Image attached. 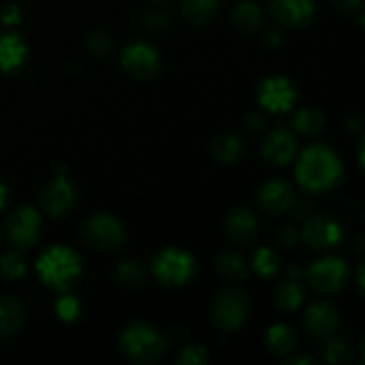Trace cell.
Returning <instances> with one entry per match:
<instances>
[{
	"label": "cell",
	"instance_id": "cell-15",
	"mask_svg": "<svg viewBox=\"0 0 365 365\" xmlns=\"http://www.w3.org/2000/svg\"><path fill=\"white\" fill-rule=\"evenodd\" d=\"M267 14L280 29H303L316 16L314 0H267Z\"/></svg>",
	"mask_w": 365,
	"mask_h": 365
},
{
	"label": "cell",
	"instance_id": "cell-46",
	"mask_svg": "<svg viewBox=\"0 0 365 365\" xmlns=\"http://www.w3.org/2000/svg\"><path fill=\"white\" fill-rule=\"evenodd\" d=\"M346 127H348L351 132H360L362 130V120H359V118H349Z\"/></svg>",
	"mask_w": 365,
	"mask_h": 365
},
{
	"label": "cell",
	"instance_id": "cell-1",
	"mask_svg": "<svg viewBox=\"0 0 365 365\" xmlns=\"http://www.w3.org/2000/svg\"><path fill=\"white\" fill-rule=\"evenodd\" d=\"M294 180L307 195H324L334 191L344 180V163L331 146L312 143L298 152Z\"/></svg>",
	"mask_w": 365,
	"mask_h": 365
},
{
	"label": "cell",
	"instance_id": "cell-41",
	"mask_svg": "<svg viewBox=\"0 0 365 365\" xmlns=\"http://www.w3.org/2000/svg\"><path fill=\"white\" fill-rule=\"evenodd\" d=\"M282 364L285 365H314L316 364V359L310 355H307V353H291V355H287L285 359H282Z\"/></svg>",
	"mask_w": 365,
	"mask_h": 365
},
{
	"label": "cell",
	"instance_id": "cell-21",
	"mask_svg": "<svg viewBox=\"0 0 365 365\" xmlns=\"http://www.w3.org/2000/svg\"><path fill=\"white\" fill-rule=\"evenodd\" d=\"M230 20L237 31L245 34H255L266 24V11L253 0H241L232 7Z\"/></svg>",
	"mask_w": 365,
	"mask_h": 365
},
{
	"label": "cell",
	"instance_id": "cell-18",
	"mask_svg": "<svg viewBox=\"0 0 365 365\" xmlns=\"http://www.w3.org/2000/svg\"><path fill=\"white\" fill-rule=\"evenodd\" d=\"M29 63V43L14 29L0 31V73L18 75Z\"/></svg>",
	"mask_w": 365,
	"mask_h": 365
},
{
	"label": "cell",
	"instance_id": "cell-43",
	"mask_svg": "<svg viewBox=\"0 0 365 365\" xmlns=\"http://www.w3.org/2000/svg\"><path fill=\"white\" fill-rule=\"evenodd\" d=\"M285 278H298V280H305V269L299 264H289L284 269Z\"/></svg>",
	"mask_w": 365,
	"mask_h": 365
},
{
	"label": "cell",
	"instance_id": "cell-42",
	"mask_svg": "<svg viewBox=\"0 0 365 365\" xmlns=\"http://www.w3.org/2000/svg\"><path fill=\"white\" fill-rule=\"evenodd\" d=\"M11 202V189L4 178H0V212L7 209Z\"/></svg>",
	"mask_w": 365,
	"mask_h": 365
},
{
	"label": "cell",
	"instance_id": "cell-16",
	"mask_svg": "<svg viewBox=\"0 0 365 365\" xmlns=\"http://www.w3.org/2000/svg\"><path fill=\"white\" fill-rule=\"evenodd\" d=\"M302 323L307 334L321 339V341H327L337 334L339 327H341V312L331 302L316 299L307 305Z\"/></svg>",
	"mask_w": 365,
	"mask_h": 365
},
{
	"label": "cell",
	"instance_id": "cell-38",
	"mask_svg": "<svg viewBox=\"0 0 365 365\" xmlns=\"http://www.w3.org/2000/svg\"><path fill=\"white\" fill-rule=\"evenodd\" d=\"M267 116L264 113H252L248 118L245 120V128L248 134H262V132L267 130Z\"/></svg>",
	"mask_w": 365,
	"mask_h": 365
},
{
	"label": "cell",
	"instance_id": "cell-51",
	"mask_svg": "<svg viewBox=\"0 0 365 365\" xmlns=\"http://www.w3.org/2000/svg\"><path fill=\"white\" fill-rule=\"evenodd\" d=\"M0 245H2V232H0Z\"/></svg>",
	"mask_w": 365,
	"mask_h": 365
},
{
	"label": "cell",
	"instance_id": "cell-8",
	"mask_svg": "<svg viewBox=\"0 0 365 365\" xmlns=\"http://www.w3.org/2000/svg\"><path fill=\"white\" fill-rule=\"evenodd\" d=\"M6 241L14 250H31L43 234V214L34 205H18L6 216L2 230Z\"/></svg>",
	"mask_w": 365,
	"mask_h": 365
},
{
	"label": "cell",
	"instance_id": "cell-10",
	"mask_svg": "<svg viewBox=\"0 0 365 365\" xmlns=\"http://www.w3.org/2000/svg\"><path fill=\"white\" fill-rule=\"evenodd\" d=\"M120 66L130 78L139 82L153 81L163 70V56L146 41H130L120 50Z\"/></svg>",
	"mask_w": 365,
	"mask_h": 365
},
{
	"label": "cell",
	"instance_id": "cell-6",
	"mask_svg": "<svg viewBox=\"0 0 365 365\" xmlns=\"http://www.w3.org/2000/svg\"><path fill=\"white\" fill-rule=\"evenodd\" d=\"M81 239L96 252H116L127 241L123 221L110 212H95L81 225Z\"/></svg>",
	"mask_w": 365,
	"mask_h": 365
},
{
	"label": "cell",
	"instance_id": "cell-7",
	"mask_svg": "<svg viewBox=\"0 0 365 365\" xmlns=\"http://www.w3.org/2000/svg\"><path fill=\"white\" fill-rule=\"evenodd\" d=\"M351 271L342 257L324 253L305 269V280L321 296H337L348 287Z\"/></svg>",
	"mask_w": 365,
	"mask_h": 365
},
{
	"label": "cell",
	"instance_id": "cell-13",
	"mask_svg": "<svg viewBox=\"0 0 365 365\" xmlns=\"http://www.w3.org/2000/svg\"><path fill=\"white\" fill-rule=\"evenodd\" d=\"M298 139L289 127L273 128L260 146V157L271 168L291 166L298 157Z\"/></svg>",
	"mask_w": 365,
	"mask_h": 365
},
{
	"label": "cell",
	"instance_id": "cell-30",
	"mask_svg": "<svg viewBox=\"0 0 365 365\" xmlns=\"http://www.w3.org/2000/svg\"><path fill=\"white\" fill-rule=\"evenodd\" d=\"M327 346L323 349V356L328 364L344 365L355 360V349L342 339H327Z\"/></svg>",
	"mask_w": 365,
	"mask_h": 365
},
{
	"label": "cell",
	"instance_id": "cell-20",
	"mask_svg": "<svg viewBox=\"0 0 365 365\" xmlns=\"http://www.w3.org/2000/svg\"><path fill=\"white\" fill-rule=\"evenodd\" d=\"M216 273L228 284H245L250 278V264L245 257L235 250H223L214 260Z\"/></svg>",
	"mask_w": 365,
	"mask_h": 365
},
{
	"label": "cell",
	"instance_id": "cell-3",
	"mask_svg": "<svg viewBox=\"0 0 365 365\" xmlns=\"http://www.w3.org/2000/svg\"><path fill=\"white\" fill-rule=\"evenodd\" d=\"M121 355L132 364L152 365L163 360L168 349V339L152 323L143 319L130 321L118 337Z\"/></svg>",
	"mask_w": 365,
	"mask_h": 365
},
{
	"label": "cell",
	"instance_id": "cell-37",
	"mask_svg": "<svg viewBox=\"0 0 365 365\" xmlns=\"http://www.w3.org/2000/svg\"><path fill=\"white\" fill-rule=\"evenodd\" d=\"M287 214L296 223H303L307 217L314 214V203L309 198H296L294 205L291 207V210Z\"/></svg>",
	"mask_w": 365,
	"mask_h": 365
},
{
	"label": "cell",
	"instance_id": "cell-36",
	"mask_svg": "<svg viewBox=\"0 0 365 365\" xmlns=\"http://www.w3.org/2000/svg\"><path fill=\"white\" fill-rule=\"evenodd\" d=\"M24 20V13H21L20 6L16 4H2L0 6V25L6 29H16Z\"/></svg>",
	"mask_w": 365,
	"mask_h": 365
},
{
	"label": "cell",
	"instance_id": "cell-5",
	"mask_svg": "<svg viewBox=\"0 0 365 365\" xmlns=\"http://www.w3.org/2000/svg\"><path fill=\"white\" fill-rule=\"evenodd\" d=\"M210 321L220 331H237L250 316V299L242 289L228 285L220 289L210 302Z\"/></svg>",
	"mask_w": 365,
	"mask_h": 365
},
{
	"label": "cell",
	"instance_id": "cell-33",
	"mask_svg": "<svg viewBox=\"0 0 365 365\" xmlns=\"http://www.w3.org/2000/svg\"><path fill=\"white\" fill-rule=\"evenodd\" d=\"M210 362V355L207 348L198 342L187 344L177 353V364L178 365H205Z\"/></svg>",
	"mask_w": 365,
	"mask_h": 365
},
{
	"label": "cell",
	"instance_id": "cell-9",
	"mask_svg": "<svg viewBox=\"0 0 365 365\" xmlns=\"http://www.w3.org/2000/svg\"><path fill=\"white\" fill-rule=\"evenodd\" d=\"M302 242L317 253L337 250L346 239V228L330 214H312L302 223Z\"/></svg>",
	"mask_w": 365,
	"mask_h": 365
},
{
	"label": "cell",
	"instance_id": "cell-19",
	"mask_svg": "<svg viewBox=\"0 0 365 365\" xmlns=\"http://www.w3.org/2000/svg\"><path fill=\"white\" fill-rule=\"evenodd\" d=\"M246 150H248V146H246L245 139L237 134H232V132L216 135L209 146L212 159L223 166H232V164L239 163L246 155Z\"/></svg>",
	"mask_w": 365,
	"mask_h": 365
},
{
	"label": "cell",
	"instance_id": "cell-22",
	"mask_svg": "<svg viewBox=\"0 0 365 365\" xmlns=\"http://www.w3.org/2000/svg\"><path fill=\"white\" fill-rule=\"evenodd\" d=\"M25 323L24 305L11 294L0 296V339L7 341L20 334Z\"/></svg>",
	"mask_w": 365,
	"mask_h": 365
},
{
	"label": "cell",
	"instance_id": "cell-40",
	"mask_svg": "<svg viewBox=\"0 0 365 365\" xmlns=\"http://www.w3.org/2000/svg\"><path fill=\"white\" fill-rule=\"evenodd\" d=\"M284 43V34L280 32V27L278 29H267L262 36V45L266 48H278V46Z\"/></svg>",
	"mask_w": 365,
	"mask_h": 365
},
{
	"label": "cell",
	"instance_id": "cell-32",
	"mask_svg": "<svg viewBox=\"0 0 365 365\" xmlns=\"http://www.w3.org/2000/svg\"><path fill=\"white\" fill-rule=\"evenodd\" d=\"M56 314L63 323H75L82 314L81 302L70 292H63L56 302Z\"/></svg>",
	"mask_w": 365,
	"mask_h": 365
},
{
	"label": "cell",
	"instance_id": "cell-34",
	"mask_svg": "<svg viewBox=\"0 0 365 365\" xmlns=\"http://www.w3.org/2000/svg\"><path fill=\"white\" fill-rule=\"evenodd\" d=\"M143 27L150 32H164L166 29H170L171 25V16L170 13H166L164 9L159 7H152V9L146 11L141 16Z\"/></svg>",
	"mask_w": 365,
	"mask_h": 365
},
{
	"label": "cell",
	"instance_id": "cell-14",
	"mask_svg": "<svg viewBox=\"0 0 365 365\" xmlns=\"http://www.w3.org/2000/svg\"><path fill=\"white\" fill-rule=\"evenodd\" d=\"M296 198H298V192L291 182L284 178H271L257 189L255 205L260 212L267 216H282L291 210Z\"/></svg>",
	"mask_w": 365,
	"mask_h": 365
},
{
	"label": "cell",
	"instance_id": "cell-47",
	"mask_svg": "<svg viewBox=\"0 0 365 365\" xmlns=\"http://www.w3.org/2000/svg\"><path fill=\"white\" fill-rule=\"evenodd\" d=\"M355 250L360 255H365V234L359 235V237L355 239Z\"/></svg>",
	"mask_w": 365,
	"mask_h": 365
},
{
	"label": "cell",
	"instance_id": "cell-50",
	"mask_svg": "<svg viewBox=\"0 0 365 365\" xmlns=\"http://www.w3.org/2000/svg\"><path fill=\"white\" fill-rule=\"evenodd\" d=\"M146 2H152V4H164V2H168V0H146Z\"/></svg>",
	"mask_w": 365,
	"mask_h": 365
},
{
	"label": "cell",
	"instance_id": "cell-45",
	"mask_svg": "<svg viewBox=\"0 0 365 365\" xmlns=\"http://www.w3.org/2000/svg\"><path fill=\"white\" fill-rule=\"evenodd\" d=\"M356 159H359L360 168L365 171V134L360 138V141H359V152H356Z\"/></svg>",
	"mask_w": 365,
	"mask_h": 365
},
{
	"label": "cell",
	"instance_id": "cell-28",
	"mask_svg": "<svg viewBox=\"0 0 365 365\" xmlns=\"http://www.w3.org/2000/svg\"><path fill=\"white\" fill-rule=\"evenodd\" d=\"M118 285L125 289H139L148 280V269L135 259H125L116 264L113 273Z\"/></svg>",
	"mask_w": 365,
	"mask_h": 365
},
{
	"label": "cell",
	"instance_id": "cell-44",
	"mask_svg": "<svg viewBox=\"0 0 365 365\" xmlns=\"http://www.w3.org/2000/svg\"><path fill=\"white\" fill-rule=\"evenodd\" d=\"M355 284H356V289H359L360 294L365 296V260L364 262H360V266L356 267Z\"/></svg>",
	"mask_w": 365,
	"mask_h": 365
},
{
	"label": "cell",
	"instance_id": "cell-2",
	"mask_svg": "<svg viewBox=\"0 0 365 365\" xmlns=\"http://www.w3.org/2000/svg\"><path fill=\"white\" fill-rule=\"evenodd\" d=\"M39 282L50 291L63 294L77 287L84 277V259L77 250L66 245L48 246L39 253L34 264Z\"/></svg>",
	"mask_w": 365,
	"mask_h": 365
},
{
	"label": "cell",
	"instance_id": "cell-12",
	"mask_svg": "<svg viewBox=\"0 0 365 365\" xmlns=\"http://www.w3.org/2000/svg\"><path fill=\"white\" fill-rule=\"evenodd\" d=\"M39 210L50 220H63L75 210L78 203V189L68 177H53L46 182L38 196Z\"/></svg>",
	"mask_w": 365,
	"mask_h": 365
},
{
	"label": "cell",
	"instance_id": "cell-39",
	"mask_svg": "<svg viewBox=\"0 0 365 365\" xmlns=\"http://www.w3.org/2000/svg\"><path fill=\"white\" fill-rule=\"evenodd\" d=\"M364 4V0H331V6L335 7V11L346 14V16H353V14L359 13Z\"/></svg>",
	"mask_w": 365,
	"mask_h": 365
},
{
	"label": "cell",
	"instance_id": "cell-23",
	"mask_svg": "<svg viewBox=\"0 0 365 365\" xmlns=\"http://www.w3.org/2000/svg\"><path fill=\"white\" fill-rule=\"evenodd\" d=\"M264 344H266V349L271 355L285 359V356L294 353L296 348H298V334L289 324L274 323L266 330Z\"/></svg>",
	"mask_w": 365,
	"mask_h": 365
},
{
	"label": "cell",
	"instance_id": "cell-48",
	"mask_svg": "<svg viewBox=\"0 0 365 365\" xmlns=\"http://www.w3.org/2000/svg\"><path fill=\"white\" fill-rule=\"evenodd\" d=\"M355 16H356V20H359V24L362 25V27L365 29V4H364L362 7H360V9H359V13H356Z\"/></svg>",
	"mask_w": 365,
	"mask_h": 365
},
{
	"label": "cell",
	"instance_id": "cell-26",
	"mask_svg": "<svg viewBox=\"0 0 365 365\" xmlns=\"http://www.w3.org/2000/svg\"><path fill=\"white\" fill-rule=\"evenodd\" d=\"M220 13V0H180V14L192 27L212 24Z\"/></svg>",
	"mask_w": 365,
	"mask_h": 365
},
{
	"label": "cell",
	"instance_id": "cell-24",
	"mask_svg": "<svg viewBox=\"0 0 365 365\" xmlns=\"http://www.w3.org/2000/svg\"><path fill=\"white\" fill-rule=\"evenodd\" d=\"M305 299L307 287L303 284V280H298V278H285L274 289V307L284 314H291L299 310L303 307V303H305Z\"/></svg>",
	"mask_w": 365,
	"mask_h": 365
},
{
	"label": "cell",
	"instance_id": "cell-29",
	"mask_svg": "<svg viewBox=\"0 0 365 365\" xmlns=\"http://www.w3.org/2000/svg\"><path fill=\"white\" fill-rule=\"evenodd\" d=\"M27 274V257L20 250H11L0 257V277L6 282H20Z\"/></svg>",
	"mask_w": 365,
	"mask_h": 365
},
{
	"label": "cell",
	"instance_id": "cell-27",
	"mask_svg": "<svg viewBox=\"0 0 365 365\" xmlns=\"http://www.w3.org/2000/svg\"><path fill=\"white\" fill-rule=\"evenodd\" d=\"M250 271L262 280H274L282 273V259L277 250L260 246L250 255Z\"/></svg>",
	"mask_w": 365,
	"mask_h": 365
},
{
	"label": "cell",
	"instance_id": "cell-49",
	"mask_svg": "<svg viewBox=\"0 0 365 365\" xmlns=\"http://www.w3.org/2000/svg\"><path fill=\"white\" fill-rule=\"evenodd\" d=\"M360 351H362V359L365 362V335L362 337V342H360Z\"/></svg>",
	"mask_w": 365,
	"mask_h": 365
},
{
	"label": "cell",
	"instance_id": "cell-4",
	"mask_svg": "<svg viewBox=\"0 0 365 365\" xmlns=\"http://www.w3.org/2000/svg\"><path fill=\"white\" fill-rule=\"evenodd\" d=\"M150 274L163 289L175 291L195 280L198 274V260L180 246H164L153 253L150 260Z\"/></svg>",
	"mask_w": 365,
	"mask_h": 365
},
{
	"label": "cell",
	"instance_id": "cell-35",
	"mask_svg": "<svg viewBox=\"0 0 365 365\" xmlns=\"http://www.w3.org/2000/svg\"><path fill=\"white\" fill-rule=\"evenodd\" d=\"M274 242L280 250H292L302 242V235H299L298 228L287 225V227L278 228L274 234Z\"/></svg>",
	"mask_w": 365,
	"mask_h": 365
},
{
	"label": "cell",
	"instance_id": "cell-11",
	"mask_svg": "<svg viewBox=\"0 0 365 365\" xmlns=\"http://www.w3.org/2000/svg\"><path fill=\"white\" fill-rule=\"evenodd\" d=\"M257 103L267 114H287L296 107L299 91L294 82L284 75H269L264 77L255 88Z\"/></svg>",
	"mask_w": 365,
	"mask_h": 365
},
{
	"label": "cell",
	"instance_id": "cell-31",
	"mask_svg": "<svg viewBox=\"0 0 365 365\" xmlns=\"http://www.w3.org/2000/svg\"><path fill=\"white\" fill-rule=\"evenodd\" d=\"M86 48L95 57H107L114 50V38L107 31L102 29H93L86 34Z\"/></svg>",
	"mask_w": 365,
	"mask_h": 365
},
{
	"label": "cell",
	"instance_id": "cell-17",
	"mask_svg": "<svg viewBox=\"0 0 365 365\" xmlns=\"http://www.w3.org/2000/svg\"><path fill=\"white\" fill-rule=\"evenodd\" d=\"M259 232V216L250 207H234L227 214V220H225V234H227L228 241L232 245L239 246V248H248V246L257 242Z\"/></svg>",
	"mask_w": 365,
	"mask_h": 365
},
{
	"label": "cell",
	"instance_id": "cell-25",
	"mask_svg": "<svg viewBox=\"0 0 365 365\" xmlns=\"http://www.w3.org/2000/svg\"><path fill=\"white\" fill-rule=\"evenodd\" d=\"M291 128L302 138H317L327 128V116L316 107H302L292 114Z\"/></svg>",
	"mask_w": 365,
	"mask_h": 365
}]
</instances>
